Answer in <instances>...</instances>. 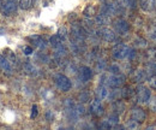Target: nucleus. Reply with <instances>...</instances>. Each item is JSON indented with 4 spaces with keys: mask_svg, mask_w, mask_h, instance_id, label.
I'll list each match as a JSON object with an SVG mask.
<instances>
[{
    "mask_svg": "<svg viewBox=\"0 0 156 130\" xmlns=\"http://www.w3.org/2000/svg\"><path fill=\"white\" fill-rule=\"evenodd\" d=\"M125 76L121 74H111L109 75H103L102 78H101V83L106 84L107 87H111V88H118V87H121L125 82Z\"/></svg>",
    "mask_w": 156,
    "mask_h": 130,
    "instance_id": "1",
    "label": "nucleus"
},
{
    "mask_svg": "<svg viewBox=\"0 0 156 130\" xmlns=\"http://www.w3.org/2000/svg\"><path fill=\"white\" fill-rule=\"evenodd\" d=\"M130 47L124 45V43H118L113 47L112 50V56L114 59H125L129 57V53H130Z\"/></svg>",
    "mask_w": 156,
    "mask_h": 130,
    "instance_id": "2",
    "label": "nucleus"
},
{
    "mask_svg": "<svg viewBox=\"0 0 156 130\" xmlns=\"http://www.w3.org/2000/svg\"><path fill=\"white\" fill-rule=\"evenodd\" d=\"M54 82H55L57 87H58L61 92H69L71 89V87H72L71 81L65 75L58 74L54 77Z\"/></svg>",
    "mask_w": 156,
    "mask_h": 130,
    "instance_id": "3",
    "label": "nucleus"
},
{
    "mask_svg": "<svg viewBox=\"0 0 156 130\" xmlns=\"http://www.w3.org/2000/svg\"><path fill=\"white\" fill-rule=\"evenodd\" d=\"M18 2L17 0H6L5 2H2L1 5V12L5 16H11L13 12H16L17 7H18Z\"/></svg>",
    "mask_w": 156,
    "mask_h": 130,
    "instance_id": "4",
    "label": "nucleus"
},
{
    "mask_svg": "<svg viewBox=\"0 0 156 130\" xmlns=\"http://www.w3.org/2000/svg\"><path fill=\"white\" fill-rule=\"evenodd\" d=\"M136 94H137V100H138V102H140V104L148 102L149 99L151 98V96H150V89H148V88L144 87V86H138Z\"/></svg>",
    "mask_w": 156,
    "mask_h": 130,
    "instance_id": "5",
    "label": "nucleus"
},
{
    "mask_svg": "<svg viewBox=\"0 0 156 130\" xmlns=\"http://www.w3.org/2000/svg\"><path fill=\"white\" fill-rule=\"evenodd\" d=\"M90 113L94 114L95 117H101L103 114V106L101 105V100L95 99L90 104Z\"/></svg>",
    "mask_w": 156,
    "mask_h": 130,
    "instance_id": "6",
    "label": "nucleus"
},
{
    "mask_svg": "<svg viewBox=\"0 0 156 130\" xmlns=\"http://www.w3.org/2000/svg\"><path fill=\"white\" fill-rule=\"evenodd\" d=\"M98 34L101 39H103L105 41H108V42H112V41L115 40V34H114V32H112V30L108 29V28H101V29H98Z\"/></svg>",
    "mask_w": 156,
    "mask_h": 130,
    "instance_id": "7",
    "label": "nucleus"
},
{
    "mask_svg": "<svg viewBox=\"0 0 156 130\" xmlns=\"http://www.w3.org/2000/svg\"><path fill=\"white\" fill-rule=\"evenodd\" d=\"M28 39H29V40L34 43V46L37 47L39 50H44V48L47 47V42H46V40H44L42 36H40V35H31V36H29Z\"/></svg>",
    "mask_w": 156,
    "mask_h": 130,
    "instance_id": "8",
    "label": "nucleus"
},
{
    "mask_svg": "<svg viewBox=\"0 0 156 130\" xmlns=\"http://www.w3.org/2000/svg\"><path fill=\"white\" fill-rule=\"evenodd\" d=\"M145 112L143 111L142 109H139V107H135V109H132V111H131V118L132 119H135L136 122L138 123H142V122H144L145 121Z\"/></svg>",
    "mask_w": 156,
    "mask_h": 130,
    "instance_id": "9",
    "label": "nucleus"
},
{
    "mask_svg": "<svg viewBox=\"0 0 156 130\" xmlns=\"http://www.w3.org/2000/svg\"><path fill=\"white\" fill-rule=\"evenodd\" d=\"M78 76H79V80H80V81L87 82V81H89V80L93 77V71H91V69L88 68V66H82V68L79 69Z\"/></svg>",
    "mask_w": 156,
    "mask_h": 130,
    "instance_id": "10",
    "label": "nucleus"
},
{
    "mask_svg": "<svg viewBox=\"0 0 156 130\" xmlns=\"http://www.w3.org/2000/svg\"><path fill=\"white\" fill-rule=\"evenodd\" d=\"M72 35L76 37L77 40H79V41L83 40L85 37V32H84L83 27H80L77 23L72 24Z\"/></svg>",
    "mask_w": 156,
    "mask_h": 130,
    "instance_id": "11",
    "label": "nucleus"
},
{
    "mask_svg": "<svg viewBox=\"0 0 156 130\" xmlns=\"http://www.w3.org/2000/svg\"><path fill=\"white\" fill-rule=\"evenodd\" d=\"M114 28L117 29L118 33H126L127 30H129V28H130V25H129V23L126 22V20H124V19H117L115 22H114Z\"/></svg>",
    "mask_w": 156,
    "mask_h": 130,
    "instance_id": "12",
    "label": "nucleus"
},
{
    "mask_svg": "<svg viewBox=\"0 0 156 130\" xmlns=\"http://www.w3.org/2000/svg\"><path fill=\"white\" fill-rule=\"evenodd\" d=\"M108 89L105 87V86H100L96 88V91H95V95H96V99L98 100H105L107 96H108Z\"/></svg>",
    "mask_w": 156,
    "mask_h": 130,
    "instance_id": "13",
    "label": "nucleus"
},
{
    "mask_svg": "<svg viewBox=\"0 0 156 130\" xmlns=\"http://www.w3.org/2000/svg\"><path fill=\"white\" fill-rule=\"evenodd\" d=\"M139 5L144 11H151L155 7L154 0H139Z\"/></svg>",
    "mask_w": 156,
    "mask_h": 130,
    "instance_id": "14",
    "label": "nucleus"
},
{
    "mask_svg": "<svg viewBox=\"0 0 156 130\" xmlns=\"http://www.w3.org/2000/svg\"><path fill=\"white\" fill-rule=\"evenodd\" d=\"M23 70L24 72L29 76H36L37 75V69L31 64V63H25L23 65Z\"/></svg>",
    "mask_w": 156,
    "mask_h": 130,
    "instance_id": "15",
    "label": "nucleus"
},
{
    "mask_svg": "<svg viewBox=\"0 0 156 130\" xmlns=\"http://www.w3.org/2000/svg\"><path fill=\"white\" fill-rule=\"evenodd\" d=\"M109 22H111L109 16L103 15V13L98 15L95 17V24H98V25H106V24H109Z\"/></svg>",
    "mask_w": 156,
    "mask_h": 130,
    "instance_id": "16",
    "label": "nucleus"
},
{
    "mask_svg": "<svg viewBox=\"0 0 156 130\" xmlns=\"http://www.w3.org/2000/svg\"><path fill=\"white\" fill-rule=\"evenodd\" d=\"M0 69H2L6 72H10L11 71V63L4 56H1V54H0Z\"/></svg>",
    "mask_w": 156,
    "mask_h": 130,
    "instance_id": "17",
    "label": "nucleus"
},
{
    "mask_svg": "<svg viewBox=\"0 0 156 130\" xmlns=\"http://www.w3.org/2000/svg\"><path fill=\"white\" fill-rule=\"evenodd\" d=\"M145 74L150 75V76L156 75V63L155 61H149V63H147V65H145Z\"/></svg>",
    "mask_w": 156,
    "mask_h": 130,
    "instance_id": "18",
    "label": "nucleus"
},
{
    "mask_svg": "<svg viewBox=\"0 0 156 130\" xmlns=\"http://www.w3.org/2000/svg\"><path fill=\"white\" fill-rule=\"evenodd\" d=\"M49 42L51 45L54 47V48H58L60 46H62V39L59 36V35H54L49 39Z\"/></svg>",
    "mask_w": 156,
    "mask_h": 130,
    "instance_id": "19",
    "label": "nucleus"
},
{
    "mask_svg": "<svg viewBox=\"0 0 156 130\" xmlns=\"http://www.w3.org/2000/svg\"><path fill=\"white\" fill-rule=\"evenodd\" d=\"M113 110L115 111V113L118 114H122L124 111H125V105L121 102V101H115L113 104Z\"/></svg>",
    "mask_w": 156,
    "mask_h": 130,
    "instance_id": "20",
    "label": "nucleus"
},
{
    "mask_svg": "<svg viewBox=\"0 0 156 130\" xmlns=\"http://www.w3.org/2000/svg\"><path fill=\"white\" fill-rule=\"evenodd\" d=\"M132 93H133V89L131 87H124L120 91V96L124 98V99H127V98H130L132 95Z\"/></svg>",
    "mask_w": 156,
    "mask_h": 130,
    "instance_id": "21",
    "label": "nucleus"
},
{
    "mask_svg": "<svg viewBox=\"0 0 156 130\" xmlns=\"http://www.w3.org/2000/svg\"><path fill=\"white\" fill-rule=\"evenodd\" d=\"M107 122H108V123L112 125V128H113L115 124H118V123H119V114H118V113H115V112H114V113H112V114H111V116L107 118Z\"/></svg>",
    "mask_w": 156,
    "mask_h": 130,
    "instance_id": "22",
    "label": "nucleus"
},
{
    "mask_svg": "<svg viewBox=\"0 0 156 130\" xmlns=\"http://www.w3.org/2000/svg\"><path fill=\"white\" fill-rule=\"evenodd\" d=\"M83 15H84L87 18H90V17H93V16L95 15V7H94V6H91V5L87 6V9L84 10Z\"/></svg>",
    "mask_w": 156,
    "mask_h": 130,
    "instance_id": "23",
    "label": "nucleus"
},
{
    "mask_svg": "<svg viewBox=\"0 0 156 130\" xmlns=\"http://www.w3.org/2000/svg\"><path fill=\"white\" fill-rule=\"evenodd\" d=\"M33 1H34V0H20V7L22 10H29V9L33 6Z\"/></svg>",
    "mask_w": 156,
    "mask_h": 130,
    "instance_id": "24",
    "label": "nucleus"
},
{
    "mask_svg": "<svg viewBox=\"0 0 156 130\" xmlns=\"http://www.w3.org/2000/svg\"><path fill=\"white\" fill-rule=\"evenodd\" d=\"M144 77H145V72L144 71H142V70H138L137 72H135V81L136 82H142L143 80H144Z\"/></svg>",
    "mask_w": 156,
    "mask_h": 130,
    "instance_id": "25",
    "label": "nucleus"
},
{
    "mask_svg": "<svg viewBox=\"0 0 156 130\" xmlns=\"http://www.w3.org/2000/svg\"><path fill=\"white\" fill-rule=\"evenodd\" d=\"M125 128H127V129H137V128H138V122H136L135 119L129 121V122L125 124Z\"/></svg>",
    "mask_w": 156,
    "mask_h": 130,
    "instance_id": "26",
    "label": "nucleus"
},
{
    "mask_svg": "<svg viewBox=\"0 0 156 130\" xmlns=\"http://www.w3.org/2000/svg\"><path fill=\"white\" fill-rule=\"evenodd\" d=\"M149 107H150V110L151 111L156 112V96H153V98H150L149 99Z\"/></svg>",
    "mask_w": 156,
    "mask_h": 130,
    "instance_id": "27",
    "label": "nucleus"
},
{
    "mask_svg": "<svg viewBox=\"0 0 156 130\" xmlns=\"http://www.w3.org/2000/svg\"><path fill=\"white\" fill-rule=\"evenodd\" d=\"M79 101H80V102H85V101H89V93H87V92H83V93L79 94Z\"/></svg>",
    "mask_w": 156,
    "mask_h": 130,
    "instance_id": "28",
    "label": "nucleus"
},
{
    "mask_svg": "<svg viewBox=\"0 0 156 130\" xmlns=\"http://www.w3.org/2000/svg\"><path fill=\"white\" fill-rule=\"evenodd\" d=\"M58 35L61 37L62 40H65L66 36H67V30H66V28H64V27H62V28H60V29H59Z\"/></svg>",
    "mask_w": 156,
    "mask_h": 130,
    "instance_id": "29",
    "label": "nucleus"
},
{
    "mask_svg": "<svg viewBox=\"0 0 156 130\" xmlns=\"http://www.w3.org/2000/svg\"><path fill=\"white\" fill-rule=\"evenodd\" d=\"M149 86H150V88L156 89V75L150 76V78H149Z\"/></svg>",
    "mask_w": 156,
    "mask_h": 130,
    "instance_id": "30",
    "label": "nucleus"
},
{
    "mask_svg": "<svg viewBox=\"0 0 156 130\" xmlns=\"http://www.w3.org/2000/svg\"><path fill=\"white\" fill-rule=\"evenodd\" d=\"M136 46H138V47H145L147 46V41L144 40V39H137L136 40Z\"/></svg>",
    "mask_w": 156,
    "mask_h": 130,
    "instance_id": "31",
    "label": "nucleus"
},
{
    "mask_svg": "<svg viewBox=\"0 0 156 130\" xmlns=\"http://www.w3.org/2000/svg\"><path fill=\"white\" fill-rule=\"evenodd\" d=\"M109 71H111L112 74H120V69L118 68L117 65H112V66L109 68Z\"/></svg>",
    "mask_w": 156,
    "mask_h": 130,
    "instance_id": "32",
    "label": "nucleus"
},
{
    "mask_svg": "<svg viewBox=\"0 0 156 130\" xmlns=\"http://www.w3.org/2000/svg\"><path fill=\"white\" fill-rule=\"evenodd\" d=\"M23 51H24V54H27V56H30V54L33 53V48L29 47V46H25Z\"/></svg>",
    "mask_w": 156,
    "mask_h": 130,
    "instance_id": "33",
    "label": "nucleus"
},
{
    "mask_svg": "<svg viewBox=\"0 0 156 130\" xmlns=\"http://www.w3.org/2000/svg\"><path fill=\"white\" fill-rule=\"evenodd\" d=\"M36 116H37V106L34 105L33 109H31V118H35Z\"/></svg>",
    "mask_w": 156,
    "mask_h": 130,
    "instance_id": "34",
    "label": "nucleus"
},
{
    "mask_svg": "<svg viewBox=\"0 0 156 130\" xmlns=\"http://www.w3.org/2000/svg\"><path fill=\"white\" fill-rule=\"evenodd\" d=\"M135 56H136V52H135V50H132V48H131L127 58H129V59H132V58H135Z\"/></svg>",
    "mask_w": 156,
    "mask_h": 130,
    "instance_id": "35",
    "label": "nucleus"
},
{
    "mask_svg": "<svg viewBox=\"0 0 156 130\" xmlns=\"http://www.w3.org/2000/svg\"><path fill=\"white\" fill-rule=\"evenodd\" d=\"M46 117H47L48 121H52V118H53V113H52L51 111H48L47 113H46Z\"/></svg>",
    "mask_w": 156,
    "mask_h": 130,
    "instance_id": "36",
    "label": "nucleus"
}]
</instances>
